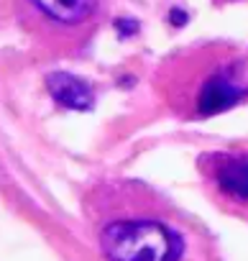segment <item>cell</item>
<instances>
[{
    "label": "cell",
    "mask_w": 248,
    "mask_h": 261,
    "mask_svg": "<svg viewBox=\"0 0 248 261\" xmlns=\"http://www.w3.org/2000/svg\"><path fill=\"white\" fill-rule=\"evenodd\" d=\"M82 213L105 261H220L205 225L144 179L92 182Z\"/></svg>",
    "instance_id": "1"
},
{
    "label": "cell",
    "mask_w": 248,
    "mask_h": 261,
    "mask_svg": "<svg viewBox=\"0 0 248 261\" xmlns=\"http://www.w3.org/2000/svg\"><path fill=\"white\" fill-rule=\"evenodd\" d=\"M159 100L179 120H207L248 102V49L197 41L167 54L154 69Z\"/></svg>",
    "instance_id": "2"
},
{
    "label": "cell",
    "mask_w": 248,
    "mask_h": 261,
    "mask_svg": "<svg viewBox=\"0 0 248 261\" xmlns=\"http://www.w3.org/2000/svg\"><path fill=\"white\" fill-rule=\"evenodd\" d=\"M18 29L49 57L82 54L110 16V0H13Z\"/></svg>",
    "instance_id": "3"
},
{
    "label": "cell",
    "mask_w": 248,
    "mask_h": 261,
    "mask_svg": "<svg viewBox=\"0 0 248 261\" xmlns=\"http://www.w3.org/2000/svg\"><path fill=\"white\" fill-rule=\"evenodd\" d=\"M197 174L205 195L223 213L248 220V144L202 151Z\"/></svg>",
    "instance_id": "4"
},
{
    "label": "cell",
    "mask_w": 248,
    "mask_h": 261,
    "mask_svg": "<svg viewBox=\"0 0 248 261\" xmlns=\"http://www.w3.org/2000/svg\"><path fill=\"white\" fill-rule=\"evenodd\" d=\"M46 87L54 95V100L67 108H90L92 105L90 85L82 80H74L72 74H49Z\"/></svg>",
    "instance_id": "5"
},
{
    "label": "cell",
    "mask_w": 248,
    "mask_h": 261,
    "mask_svg": "<svg viewBox=\"0 0 248 261\" xmlns=\"http://www.w3.org/2000/svg\"><path fill=\"white\" fill-rule=\"evenodd\" d=\"M235 3H245V0H212V6L223 8V6H235Z\"/></svg>",
    "instance_id": "6"
}]
</instances>
